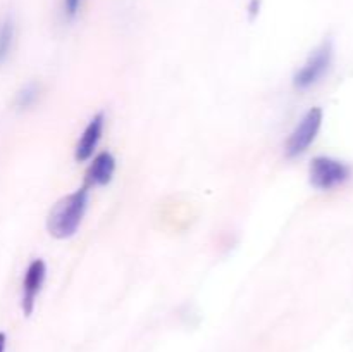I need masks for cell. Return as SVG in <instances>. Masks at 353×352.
Instances as JSON below:
<instances>
[{"label": "cell", "mask_w": 353, "mask_h": 352, "mask_svg": "<svg viewBox=\"0 0 353 352\" xmlns=\"http://www.w3.org/2000/svg\"><path fill=\"white\" fill-rule=\"evenodd\" d=\"M88 186L74 190L69 195L62 197L47 217V230L52 237L64 240L72 237L81 224L83 216L88 207Z\"/></svg>", "instance_id": "1"}, {"label": "cell", "mask_w": 353, "mask_h": 352, "mask_svg": "<svg viewBox=\"0 0 353 352\" xmlns=\"http://www.w3.org/2000/svg\"><path fill=\"white\" fill-rule=\"evenodd\" d=\"M103 124H105V116H103V113H99L97 116H93L92 119H90V123L86 124V128L83 130V135L79 137L78 144H76V161L85 162L92 157L97 145H99L100 138H102Z\"/></svg>", "instance_id": "6"}, {"label": "cell", "mask_w": 353, "mask_h": 352, "mask_svg": "<svg viewBox=\"0 0 353 352\" xmlns=\"http://www.w3.org/2000/svg\"><path fill=\"white\" fill-rule=\"evenodd\" d=\"M16 38V24L10 16L0 19V66L9 59Z\"/></svg>", "instance_id": "8"}, {"label": "cell", "mask_w": 353, "mask_h": 352, "mask_svg": "<svg viewBox=\"0 0 353 352\" xmlns=\"http://www.w3.org/2000/svg\"><path fill=\"white\" fill-rule=\"evenodd\" d=\"M352 176L350 166L345 164L343 161L327 157V155H319L314 157L309 168L310 185L317 190H334L347 183Z\"/></svg>", "instance_id": "2"}, {"label": "cell", "mask_w": 353, "mask_h": 352, "mask_svg": "<svg viewBox=\"0 0 353 352\" xmlns=\"http://www.w3.org/2000/svg\"><path fill=\"white\" fill-rule=\"evenodd\" d=\"M45 276H47V264L41 259H34L28 266L23 280V297H21V307L24 316H30L37 304V297L43 286Z\"/></svg>", "instance_id": "5"}, {"label": "cell", "mask_w": 353, "mask_h": 352, "mask_svg": "<svg viewBox=\"0 0 353 352\" xmlns=\"http://www.w3.org/2000/svg\"><path fill=\"white\" fill-rule=\"evenodd\" d=\"M331 62H333V43H331V40H326L309 55L305 64L295 72V76H293L295 88L309 90L314 85H317L327 75Z\"/></svg>", "instance_id": "3"}, {"label": "cell", "mask_w": 353, "mask_h": 352, "mask_svg": "<svg viewBox=\"0 0 353 352\" xmlns=\"http://www.w3.org/2000/svg\"><path fill=\"white\" fill-rule=\"evenodd\" d=\"M38 97H40V85L34 81L28 83L26 86H23V88L17 92L16 99H14V107L19 110L30 109V107H33L34 104H37Z\"/></svg>", "instance_id": "9"}, {"label": "cell", "mask_w": 353, "mask_h": 352, "mask_svg": "<svg viewBox=\"0 0 353 352\" xmlns=\"http://www.w3.org/2000/svg\"><path fill=\"white\" fill-rule=\"evenodd\" d=\"M83 0H64V16L68 19H74L79 12Z\"/></svg>", "instance_id": "10"}, {"label": "cell", "mask_w": 353, "mask_h": 352, "mask_svg": "<svg viewBox=\"0 0 353 352\" xmlns=\"http://www.w3.org/2000/svg\"><path fill=\"white\" fill-rule=\"evenodd\" d=\"M7 345V335L3 331H0V352H6Z\"/></svg>", "instance_id": "12"}, {"label": "cell", "mask_w": 353, "mask_h": 352, "mask_svg": "<svg viewBox=\"0 0 353 352\" xmlns=\"http://www.w3.org/2000/svg\"><path fill=\"white\" fill-rule=\"evenodd\" d=\"M257 12H259V0H252V3H250V16L255 17V16H257Z\"/></svg>", "instance_id": "11"}, {"label": "cell", "mask_w": 353, "mask_h": 352, "mask_svg": "<svg viewBox=\"0 0 353 352\" xmlns=\"http://www.w3.org/2000/svg\"><path fill=\"white\" fill-rule=\"evenodd\" d=\"M114 173H116V159L110 152H100L99 155L93 157L90 162L88 169H86L85 186L92 188V186H103L112 179Z\"/></svg>", "instance_id": "7"}, {"label": "cell", "mask_w": 353, "mask_h": 352, "mask_svg": "<svg viewBox=\"0 0 353 352\" xmlns=\"http://www.w3.org/2000/svg\"><path fill=\"white\" fill-rule=\"evenodd\" d=\"M323 109L321 107H312L310 110H307L305 116L300 119V123L296 124L295 130L292 131V135L288 137L285 145V154L288 159H295L299 155H302L307 148L312 145V141L316 140L317 133H319L321 126H323Z\"/></svg>", "instance_id": "4"}]
</instances>
